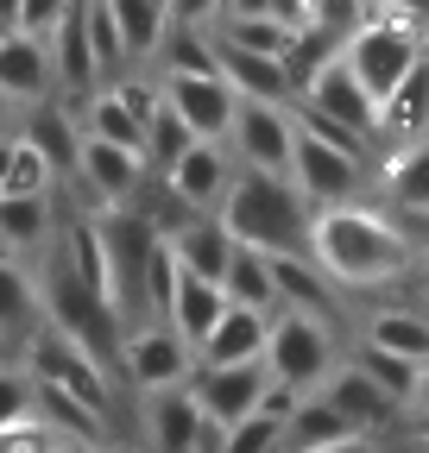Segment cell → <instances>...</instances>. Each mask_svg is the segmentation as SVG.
I'll use <instances>...</instances> for the list:
<instances>
[{"label": "cell", "instance_id": "obj_21", "mask_svg": "<svg viewBox=\"0 0 429 453\" xmlns=\"http://www.w3.org/2000/svg\"><path fill=\"white\" fill-rule=\"evenodd\" d=\"M417 139H429V57L379 101V151L417 145Z\"/></svg>", "mask_w": 429, "mask_h": 453}, {"label": "cell", "instance_id": "obj_15", "mask_svg": "<svg viewBox=\"0 0 429 453\" xmlns=\"http://www.w3.org/2000/svg\"><path fill=\"white\" fill-rule=\"evenodd\" d=\"M322 396H329V403L347 416V428H354V434H366V441L404 422V403H392V396L372 384L360 365H335V372H329V384H322Z\"/></svg>", "mask_w": 429, "mask_h": 453}, {"label": "cell", "instance_id": "obj_41", "mask_svg": "<svg viewBox=\"0 0 429 453\" xmlns=\"http://www.w3.org/2000/svg\"><path fill=\"white\" fill-rule=\"evenodd\" d=\"M32 416V372H13V365H0V428Z\"/></svg>", "mask_w": 429, "mask_h": 453}, {"label": "cell", "instance_id": "obj_47", "mask_svg": "<svg viewBox=\"0 0 429 453\" xmlns=\"http://www.w3.org/2000/svg\"><path fill=\"white\" fill-rule=\"evenodd\" d=\"M404 410H429V365H417V384H410V403Z\"/></svg>", "mask_w": 429, "mask_h": 453}, {"label": "cell", "instance_id": "obj_19", "mask_svg": "<svg viewBox=\"0 0 429 453\" xmlns=\"http://www.w3.org/2000/svg\"><path fill=\"white\" fill-rule=\"evenodd\" d=\"M214 70L228 76V88H234L240 101H285V107H291V76H285L278 57L240 50V44H228L222 32H214Z\"/></svg>", "mask_w": 429, "mask_h": 453}, {"label": "cell", "instance_id": "obj_13", "mask_svg": "<svg viewBox=\"0 0 429 453\" xmlns=\"http://www.w3.org/2000/svg\"><path fill=\"white\" fill-rule=\"evenodd\" d=\"M152 177L145 170V157L139 151H127V145H107V139H95V133H82V151H76V183L95 196V208L107 214V208H127L133 196H139V183Z\"/></svg>", "mask_w": 429, "mask_h": 453}, {"label": "cell", "instance_id": "obj_26", "mask_svg": "<svg viewBox=\"0 0 429 453\" xmlns=\"http://www.w3.org/2000/svg\"><path fill=\"white\" fill-rule=\"evenodd\" d=\"M360 340L410 359V365H429V315L423 309H372L360 321Z\"/></svg>", "mask_w": 429, "mask_h": 453}, {"label": "cell", "instance_id": "obj_37", "mask_svg": "<svg viewBox=\"0 0 429 453\" xmlns=\"http://www.w3.org/2000/svg\"><path fill=\"white\" fill-rule=\"evenodd\" d=\"M190 145H196V133L177 120L171 107H158V113H152V127H145V170H152V177H165V170H171Z\"/></svg>", "mask_w": 429, "mask_h": 453}, {"label": "cell", "instance_id": "obj_28", "mask_svg": "<svg viewBox=\"0 0 429 453\" xmlns=\"http://www.w3.org/2000/svg\"><path fill=\"white\" fill-rule=\"evenodd\" d=\"M335 441H354L347 416L322 390H309L303 403L291 410V422H285V453H316V447H335Z\"/></svg>", "mask_w": 429, "mask_h": 453}, {"label": "cell", "instance_id": "obj_1", "mask_svg": "<svg viewBox=\"0 0 429 453\" xmlns=\"http://www.w3.org/2000/svg\"><path fill=\"white\" fill-rule=\"evenodd\" d=\"M309 258L322 265V277H329L335 290H379V283H392L417 265V240L386 208L341 202V208H316Z\"/></svg>", "mask_w": 429, "mask_h": 453}, {"label": "cell", "instance_id": "obj_16", "mask_svg": "<svg viewBox=\"0 0 429 453\" xmlns=\"http://www.w3.org/2000/svg\"><path fill=\"white\" fill-rule=\"evenodd\" d=\"M51 82L64 88V101L76 95V101H89L95 88H101V70H95V50H89V19H82V0L51 26Z\"/></svg>", "mask_w": 429, "mask_h": 453}, {"label": "cell", "instance_id": "obj_2", "mask_svg": "<svg viewBox=\"0 0 429 453\" xmlns=\"http://www.w3.org/2000/svg\"><path fill=\"white\" fill-rule=\"evenodd\" d=\"M214 220L234 234V246L253 252H309V220L316 208L297 196L291 177H272V170H234V183L214 208Z\"/></svg>", "mask_w": 429, "mask_h": 453}, {"label": "cell", "instance_id": "obj_54", "mask_svg": "<svg viewBox=\"0 0 429 453\" xmlns=\"http://www.w3.org/2000/svg\"><path fill=\"white\" fill-rule=\"evenodd\" d=\"M410 453H429V441H410Z\"/></svg>", "mask_w": 429, "mask_h": 453}, {"label": "cell", "instance_id": "obj_24", "mask_svg": "<svg viewBox=\"0 0 429 453\" xmlns=\"http://www.w3.org/2000/svg\"><path fill=\"white\" fill-rule=\"evenodd\" d=\"M165 246L177 252V265H183V271H196V277H214V283H222L228 258H234V234H228V226L214 220V214H190V220L177 226V234H171Z\"/></svg>", "mask_w": 429, "mask_h": 453}, {"label": "cell", "instance_id": "obj_22", "mask_svg": "<svg viewBox=\"0 0 429 453\" xmlns=\"http://www.w3.org/2000/svg\"><path fill=\"white\" fill-rule=\"evenodd\" d=\"M222 309H228V290H222V283H214V277H196V271L177 265V290H171L165 321L190 340V347H202V340H208V327L222 321Z\"/></svg>", "mask_w": 429, "mask_h": 453}, {"label": "cell", "instance_id": "obj_32", "mask_svg": "<svg viewBox=\"0 0 429 453\" xmlns=\"http://www.w3.org/2000/svg\"><path fill=\"white\" fill-rule=\"evenodd\" d=\"M107 13H114V26H121L127 64H139V57H152V50H158V38H165V26H171L165 0H107Z\"/></svg>", "mask_w": 429, "mask_h": 453}, {"label": "cell", "instance_id": "obj_12", "mask_svg": "<svg viewBox=\"0 0 429 453\" xmlns=\"http://www.w3.org/2000/svg\"><path fill=\"white\" fill-rule=\"evenodd\" d=\"M265 384H272L265 359H246V365H196V372H190V390H196L202 416L222 422V428H234V422H246V416L259 410Z\"/></svg>", "mask_w": 429, "mask_h": 453}, {"label": "cell", "instance_id": "obj_38", "mask_svg": "<svg viewBox=\"0 0 429 453\" xmlns=\"http://www.w3.org/2000/svg\"><path fill=\"white\" fill-rule=\"evenodd\" d=\"M347 365H360L372 384H379V390L392 396V403H410V384H417V365H410V359H398V353H386V347H366V340H360Z\"/></svg>", "mask_w": 429, "mask_h": 453}, {"label": "cell", "instance_id": "obj_53", "mask_svg": "<svg viewBox=\"0 0 429 453\" xmlns=\"http://www.w3.org/2000/svg\"><path fill=\"white\" fill-rule=\"evenodd\" d=\"M101 453H133V447H114V441H107V447H101Z\"/></svg>", "mask_w": 429, "mask_h": 453}, {"label": "cell", "instance_id": "obj_51", "mask_svg": "<svg viewBox=\"0 0 429 453\" xmlns=\"http://www.w3.org/2000/svg\"><path fill=\"white\" fill-rule=\"evenodd\" d=\"M417 277H423V290H429V246L417 252Z\"/></svg>", "mask_w": 429, "mask_h": 453}, {"label": "cell", "instance_id": "obj_44", "mask_svg": "<svg viewBox=\"0 0 429 453\" xmlns=\"http://www.w3.org/2000/svg\"><path fill=\"white\" fill-rule=\"evenodd\" d=\"M171 26H214L222 19V0H165Z\"/></svg>", "mask_w": 429, "mask_h": 453}, {"label": "cell", "instance_id": "obj_40", "mask_svg": "<svg viewBox=\"0 0 429 453\" xmlns=\"http://www.w3.org/2000/svg\"><path fill=\"white\" fill-rule=\"evenodd\" d=\"M58 428H51L38 410L32 416H20V422H7V428H0V453H58Z\"/></svg>", "mask_w": 429, "mask_h": 453}, {"label": "cell", "instance_id": "obj_7", "mask_svg": "<svg viewBox=\"0 0 429 453\" xmlns=\"http://www.w3.org/2000/svg\"><path fill=\"white\" fill-rule=\"evenodd\" d=\"M114 372H127V384H133L139 396H158V390L190 384L196 347H190L171 321H139V327H127V340H121V365H114Z\"/></svg>", "mask_w": 429, "mask_h": 453}, {"label": "cell", "instance_id": "obj_31", "mask_svg": "<svg viewBox=\"0 0 429 453\" xmlns=\"http://www.w3.org/2000/svg\"><path fill=\"white\" fill-rule=\"evenodd\" d=\"M51 240V196H0V252H32Z\"/></svg>", "mask_w": 429, "mask_h": 453}, {"label": "cell", "instance_id": "obj_25", "mask_svg": "<svg viewBox=\"0 0 429 453\" xmlns=\"http://www.w3.org/2000/svg\"><path fill=\"white\" fill-rule=\"evenodd\" d=\"M20 133L44 151V164L58 170V177H76L82 127H76V113H70V107H58V101H32V113H26V127H20Z\"/></svg>", "mask_w": 429, "mask_h": 453}, {"label": "cell", "instance_id": "obj_52", "mask_svg": "<svg viewBox=\"0 0 429 453\" xmlns=\"http://www.w3.org/2000/svg\"><path fill=\"white\" fill-rule=\"evenodd\" d=\"M360 7H366V13H379V7H386V0H360Z\"/></svg>", "mask_w": 429, "mask_h": 453}, {"label": "cell", "instance_id": "obj_45", "mask_svg": "<svg viewBox=\"0 0 429 453\" xmlns=\"http://www.w3.org/2000/svg\"><path fill=\"white\" fill-rule=\"evenodd\" d=\"M379 13H398L404 26H417L423 38H429V0H386V7Z\"/></svg>", "mask_w": 429, "mask_h": 453}, {"label": "cell", "instance_id": "obj_33", "mask_svg": "<svg viewBox=\"0 0 429 453\" xmlns=\"http://www.w3.org/2000/svg\"><path fill=\"white\" fill-rule=\"evenodd\" d=\"M152 57L165 64V76H208L214 70V32L208 26H165Z\"/></svg>", "mask_w": 429, "mask_h": 453}, {"label": "cell", "instance_id": "obj_39", "mask_svg": "<svg viewBox=\"0 0 429 453\" xmlns=\"http://www.w3.org/2000/svg\"><path fill=\"white\" fill-rule=\"evenodd\" d=\"M222 453H285V422H272V416H259V410H253L246 422L228 428Z\"/></svg>", "mask_w": 429, "mask_h": 453}, {"label": "cell", "instance_id": "obj_6", "mask_svg": "<svg viewBox=\"0 0 429 453\" xmlns=\"http://www.w3.org/2000/svg\"><path fill=\"white\" fill-rule=\"evenodd\" d=\"M26 372L38 378V384H58V390H70L76 403H89L101 422H114V372L107 365H95L76 340H64L58 327H32V347H26Z\"/></svg>", "mask_w": 429, "mask_h": 453}, {"label": "cell", "instance_id": "obj_48", "mask_svg": "<svg viewBox=\"0 0 429 453\" xmlns=\"http://www.w3.org/2000/svg\"><path fill=\"white\" fill-rule=\"evenodd\" d=\"M316 453H372V441H366V434H354V441H335V447H316Z\"/></svg>", "mask_w": 429, "mask_h": 453}, {"label": "cell", "instance_id": "obj_11", "mask_svg": "<svg viewBox=\"0 0 429 453\" xmlns=\"http://www.w3.org/2000/svg\"><path fill=\"white\" fill-rule=\"evenodd\" d=\"M158 88H165V107L177 113L196 139H222L228 145V127H234L240 95L228 88L222 70H208V76H158Z\"/></svg>", "mask_w": 429, "mask_h": 453}, {"label": "cell", "instance_id": "obj_18", "mask_svg": "<svg viewBox=\"0 0 429 453\" xmlns=\"http://www.w3.org/2000/svg\"><path fill=\"white\" fill-rule=\"evenodd\" d=\"M51 88H58V82H51V44L20 32V26H7V32H0V95L32 107Z\"/></svg>", "mask_w": 429, "mask_h": 453}, {"label": "cell", "instance_id": "obj_9", "mask_svg": "<svg viewBox=\"0 0 429 453\" xmlns=\"http://www.w3.org/2000/svg\"><path fill=\"white\" fill-rule=\"evenodd\" d=\"M291 183L309 208H341V202H360L366 189V157L329 145V139H316L297 127V151H291Z\"/></svg>", "mask_w": 429, "mask_h": 453}, {"label": "cell", "instance_id": "obj_42", "mask_svg": "<svg viewBox=\"0 0 429 453\" xmlns=\"http://www.w3.org/2000/svg\"><path fill=\"white\" fill-rule=\"evenodd\" d=\"M76 7V0H20V32H32V38H51V26H58L64 13Z\"/></svg>", "mask_w": 429, "mask_h": 453}, {"label": "cell", "instance_id": "obj_5", "mask_svg": "<svg viewBox=\"0 0 429 453\" xmlns=\"http://www.w3.org/2000/svg\"><path fill=\"white\" fill-rule=\"evenodd\" d=\"M335 365H341V340H335L329 315H309V309H278L272 315V334H265V372H272L278 384L322 390Z\"/></svg>", "mask_w": 429, "mask_h": 453}, {"label": "cell", "instance_id": "obj_49", "mask_svg": "<svg viewBox=\"0 0 429 453\" xmlns=\"http://www.w3.org/2000/svg\"><path fill=\"white\" fill-rule=\"evenodd\" d=\"M13 19H20V0H0V32H7Z\"/></svg>", "mask_w": 429, "mask_h": 453}, {"label": "cell", "instance_id": "obj_50", "mask_svg": "<svg viewBox=\"0 0 429 453\" xmlns=\"http://www.w3.org/2000/svg\"><path fill=\"white\" fill-rule=\"evenodd\" d=\"M58 453H101L95 441H58Z\"/></svg>", "mask_w": 429, "mask_h": 453}, {"label": "cell", "instance_id": "obj_36", "mask_svg": "<svg viewBox=\"0 0 429 453\" xmlns=\"http://www.w3.org/2000/svg\"><path fill=\"white\" fill-rule=\"evenodd\" d=\"M82 19H89V50H95L101 82H114L127 70V44H121V26H114V13H107V0H82Z\"/></svg>", "mask_w": 429, "mask_h": 453}, {"label": "cell", "instance_id": "obj_4", "mask_svg": "<svg viewBox=\"0 0 429 453\" xmlns=\"http://www.w3.org/2000/svg\"><path fill=\"white\" fill-rule=\"evenodd\" d=\"M429 38L417 32V26H404L398 13H366L347 38H341V57H347V70L360 76V88L372 95V101H386L417 64H423V50Z\"/></svg>", "mask_w": 429, "mask_h": 453}, {"label": "cell", "instance_id": "obj_56", "mask_svg": "<svg viewBox=\"0 0 429 453\" xmlns=\"http://www.w3.org/2000/svg\"><path fill=\"white\" fill-rule=\"evenodd\" d=\"M0 365H7V347H0Z\"/></svg>", "mask_w": 429, "mask_h": 453}, {"label": "cell", "instance_id": "obj_17", "mask_svg": "<svg viewBox=\"0 0 429 453\" xmlns=\"http://www.w3.org/2000/svg\"><path fill=\"white\" fill-rule=\"evenodd\" d=\"M265 334H272V315H265V309L228 303L222 321L208 327V340L196 347V365H246V359H265Z\"/></svg>", "mask_w": 429, "mask_h": 453}, {"label": "cell", "instance_id": "obj_35", "mask_svg": "<svg viewBox=\"0 0 429 453\" xmlns=\"http://www.w3.org/2000/svg\"><path fill=\"white\" fill-rule=\"evenodd\" d=\"M38 315H44V309H38V283H32V271H20L7 252H0V340H7V334H26Z\"/></svg>", "mask_w": 429, "mask_h": 453}, {"label": "cell", "instance_id": "obj_3", "mask_svg": "<svg viewBox=\"0 0 429 453\" xmlns=\"http://www.w3.org/2000/svg\"><path fill=\"white\" fill-rule=\"evenodd\" d=\"M38 309H44V321L58 327L64 340H76V347L95 359V365H107L114 372L121 365V340H127V321L114 315V303H107L101 290H89V283L51 252V265H44V283H38Z\"/></svg>", "mask_w": 429, "mask_h": 453}, {"label": "cell", "instance_id": "obj_55", "mask_svg": "<svg viewBox=\"0 0 429 453\" xmlns=\"http://www.w3.org/2000/svg\"><path fill=\"white\" fill-rule=\"evenodd\" d=\"M7 107H13V101H7V95H0V113H7Z\"/></svg>", "mask_w": 429, "mask_h": 453}, {"label": "cell", "instance_id": "obj_34", "mask_svg": "<svg viewBox=\"0 0 429 453\" xmlns=\"http://www.w3.org/2000/svg\"><path fill=\"white\" fill-rule=\"evenodd\" d=\"M58 170L44 164V151L26 133H7V170H0V196H51Z\"/></svg>", "mask_w": 429, "mask_h": 453}, {"label": "cell", "instance_id": "obj_43", "mask_svg": "<svg viewBox=\"0 0 429 453\" xmlns=\"http://www.w3.org/2000/svg\"><path fill=\"white\" fill-rule=\"evenodd\" d=\"M303 396H309V390H297V384H278V378H272V384H265V396H259V416L291 422V410L303 403Z\"/></svg>", "mask_w": 429, "mask_h": 453}, {"label": "cell", "instance_id": "obj_29", "mask_svg": "<svg viewBox=\"0 0 429 453\" xmlns=\"http://www.w3.org/2000/svg\"><path fill=\"white\" fill-rule=\"evenodd\" d=\"M32 410H38L51 428H58L64 441H95V447H107V428H114V422H101L89 403H76L70 390H58V384H38V378H32Z\"/></svg>", "mask_w": 429, "mask_h": 453}, {"label": "cell", "instance_id": "obj_8", "mask_svg": "<svg viewBox=\"0 0 429 453\" xmlns=\"http://www.w3.org/2000/svg\"><path fill=\"white\" fill-rule=\"evenodd\" d=\"M228 151L240 170H272L291 177V151H297V113L285 101H240L234 127H228Z\"/></svg>", "mask_w": 429, "mask_h": 453}, {"label": "cell", "instance_id": "obj_27", "mask_svg": "<svg viewBox=\"0 0 429 453\" xmlns=\"http://www.w3.org/2000/svg\"><path fill=\"white\" fill-rule=\"evenodd\" d=\"M379 183H386V196H392L404 214L429 220V139L392 145V151H386V170H379Z\"/></svg>", "mask_w": 429, "mask_h": 453}, {"label": "cell", "instance_id": "obj_10", "mask_svg": "<svg viewBox=\"0 0 429 453\" xmlns=\"http://www.w3.org/2000/svg\"><path fill=\"white\" fill-rule=\"evenodd\" d=\"M297 107H309V113H322V120H335V127H347V133L379 145V101L360 88V76L347 70V57H329V64L303 82Z\"/></svg>", "mask_w": 429, "mask_h": 453}, {"label": "cell", "instance_id": "obj_30", "mask_svg": "<svg viewBox=\"0 0 429 453\" xmlns=\"http://www.w3.org/2000/svg\"><path fill=\"white\" fill-rule=\"evenodd\" d=\"M222 290H228V303H246V309L278 315L272 258H265V252H253V246H234V258H228V271H222Z\"/></svg>", "mask_w": 429, "mask_h": 453}, {"label": "cell", "instance_id": "obj_14", "mask_svg": "<svg viewBox=\"0 0 429 453\" xmlns=\"http://www.w3.org/2000/svg\"><path fill=\"white\" fill-rule=\"evenodd\" d=\"M234 151L222 145V139H196L171 170H165V177H158V183H165L183 208H196V214H214V208H222V196H228V183H234Z\"/></svg>", "mask_w": 429, "mask_h": 453}, {"label": "cell", "instance_id": "obj_46", "mask_svg": "<svg viewBox=\"0 0 429 453\" xmlns=\"http://www.w3.org/2000/svg\"><path fill=\"white\" fill-rule=\"evenodd\" d=\"M404 441H429V410H404Z\"/></svg>", "mask_w": 429, "mask_h": 453}, {"label": "cell", "instance_id": "obj_20", "mask_svg": "<svg viewBox=\"0 0 429 453\" xmlns=\"http://www.w3.org/2000/svg\"><path fill=\"white\" fill-rule=\"evenodd\" d=\"M196 434H202V403H196L190 384L145 396V441H152V453H196Z\"/></svg>", "mask_w": 429, "mask_h": 453}, {"label": "cell", "instance_id": "obj_23", "mask_svg": "<svg viewBox=\"0 0 429 453\" xmlns=\"http://www.w3.org/2000/svg\"><path fill=\"white\" fill-rule=\"evenodd\" d=\"M265 258H272L278 309H309V315H329L335 309V283L322 277V265L309 252H265Z\"/></svg>", "mask_w": 429, "mask_h": 453}]
</instances>
